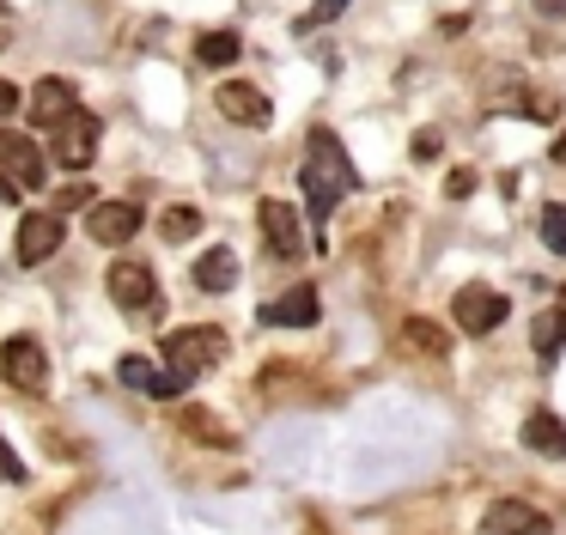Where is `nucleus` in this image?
<instances>
[{
    "label": "nucleus",
    "instance_id": "obj_25",
    "mask_svg": "<svg viewBox=\"0 0 566 535\" xmlns=\"http://www.w3.org/2000/svg\"><path fill=\"white\" fill-rule=\"evenodd\" d=\"M7 116H19V85L13 80H0V122Z\"/></svg>",
    "mask_w": 566,
    "mask_h": 535
},
{
    "label": "nucleus",
    "instance_id": "obj_19",
    "mask_svg": "<svg viewBox=\"0 0 566 535\" xmlns=\"http://www.w3.org/2000/svg\"><path fill=\"white\" fill-rule=\"evenodd\" d=\"M238 31H201V43H196V55H201V67H232L238 61Z\"/></svg>",
    "mask_w": 566,
    "mask_h": 535
},
{
    "label": "nucleus",
    "instance_id": "obj_5",
    "mask_svg": "<svg viewBox=\"0 0 566 535\" xmlns=\"http://www.w3.org/2000/svg\"><path fill=\"white\" fill-rule=\"evenodd\" d=\"M55 243H62V213H25V219H19L13 255H19L25 268L50 262V255H55Z\"/></svg>",
    "mask_w": 566,
    "mask_h": 535
},
{
    "label": "nucleus",
    "instance_id": "obj_4",
    "mask_svg": "<svg viewBox=\"0 0 566 535\" xmlns=\"http://www.w3.org/2000/svg\"><path fill=\"white\" fill-rule=\"evenodd\" d=\"M0 177L13 182V189H43V177H50V158L38 153V140H31V134L0 128Z\"/></svg>",
    "mask_w": 566,
    "mask_h": 535
},
{
    "label": "nucleus",
    "instance_id": "obj_9",
    "mask_svg": "<svg viewBox=\"0 0 566 535\" xmlns=\"http://www.w3.org/2000/svg\"><path fill=\"white\" fill-rule=\"evenodd\" d=\"M505 292H493V286H463L457 292V323L469 328V335H488V328H500L505 323Z\"/></svg>",
    "mask_w": 566,
    "mask_h": 535
},
{
    "label": "nucleus",
    "instance_id": "obj_8",
    "mask_svg": "<svg viewBox=\"0 0 566 535\" xmlns=\"http://www.w3.org/2000/svg\"><path fill=\"white\" fill-rule=\"evenodd\" d=\"M86 231H92V243H128L140 231V207L135 201H92Z\"/></svg>",
    "mask_w": 566,
    "mask_h": 535
},
{
    "label": "nucleus",
    "instance_id": "obj_30",
    "mask_svg": "<svg viewBox=\"0 0 566 535\" xmlns=\"http://www.w3.org/2000/svg\"><path fill=\"white\" fill-rule=\"evenodd\" d=\"M554 165H566V134H560V140H554Z\"/></svg>",
    "mask_w": 566,
    "mask_h": 535
},
{
    "label": "nucleus",
    "instance_id": "obj_21",
    "mask_svg": "<svg viewBox=\"0 0 566 535\" xmlns=\"http://www.w3.org/2000/svg\"><path fill=\"white\" fill-rule=\"evenodd\" d=\"M542 243L554 255H566V207H542Z\"/></svg>",
    "mask_w": 566,
    "mask_h": 535
},
{
    "label": "nucleus",
    "instance_id": "obj_7",
    "mask_svg": "<svg viewBox=\"0 0 566 535\" xmlns=\"http://www.w3.org/2000/svg\"><path fill=\"white\" fill-rule=\"evenodd\" d=\"M0 371L13 377L19 389H43V384H50V359H43V347L31 335H13L7 347H0Z\"/></svg>",
    "mask_w": 566,
    "mask_h": 535
},
{
    "label": "nucleus",
    "instance_id": "obj_22",
    "mask_svg": "<svg viewBox=\"0 0 566 535\" xmlns=\"http://www.w3.org/2000/svg\"><path fill=\"white\" fill-rule=\"evenodd\" d=\"M408 340H415L420 353H444V328L439 323H420V316L408 323Z\"/></svg>",
    "mask_w": 566,
    "mask_h": 535
},
{
    "label": "nucleus",
    "instance_id": "obj_11",
    "mask_svg": "<svg viewBox=\"0 0 566 535\" xmlns=\"http://www.w3.org/2000/svg\"><path fill=\"white\" fill-rule=\"evenodd\" d=\"M116 377H123L128 389H140V396H153V401H171V396H184V377L159 371V365H153V359H140V353H128V359L116 365Z\"/></svg>",
    "mask_w": 566,
    "mask_h": 535
},
{
    "label": "nucleus",
    "instance_id": "obj_26",
    "mask_svg": "<svg viewBox=\"0 0 566 535\" xmlns=\"http://www.w3.org/2000/svg\"><path fill=\"white\" fill-rule=\"evenodd\" d=\"M0 474H7V481H25V462H19L7 444H0Z\"/></svg>",
    "mask_w": 566,
    "mask_h": 535
},
{
    "label": "nucleus",
    "instance_id": "obj_23",
    "mask_svg": "<svg viewBox=\"0 0 566 535\" xmlns=\"http://www.w3.org/2000/svg\"><path fill=\"white\" fill-rule=\"evenodd\" d=\"M342 12H347V0H317V7L298 19V31H311V24H329V19H342Z\"/></svg>",
    "mask_w": 566,
    "mask_h": 535
},
{
    "label": "nucleus",
    "instance_id": "obj_15",
    "mask_svg": "<svg viewBox=\"0 0 566 535\" xmlns=\"http://www.w3.org/2000/svg\"><path fill=\"white\" fill-rule=\"evenodd\" d=\"M25 109H31V122H38V128H55V122L67 116V109H74V92H67V80H38L31 85V97H25Z\"/></svg>",
    "mask_w": 566,
    "mask_h": 535
},
{
    "label": "nucleus",
    "instance_id": "obj_17",
    "mask_svg": "<svg viewBox=\"0 0 566 535\" xmlns=\"http://www.w3.org/2000/svg\"><path fill=\"white\" fill-rule=\"evenodd\" d=\"M524 444L536 450V457H566V420H554V413H530Z\"/></svg>",
    "mask_w": 566,
    "mask_h": 535
},
{
    "label": "nucleus",
    "instance_id": "obj_10",
    "mask_svg": "<svg viewBox=\"0 0 566 535\" xmlns=\"http://www.w3.org/2000/svg\"><path fill=\"white\" fill-rule=\"evenodd\" d=\"M104 286H111V298L123 304V311H147L153 304V268L147 262H111V274H104Z\"/></svg>",
    "mask_w": 566,
    "mask_h": 535
},
{
    "label": "nucleus",
    "instance_id": "obj_6",
    "mask_svg": "<svg viewBox=\"0 0 566 535\" xmlns=\"http://www.w3.org/2000/svg\"><path fill=\"white\" fill-rule=\"evenodd\" d=\"M481 535H554V523L536 505H524V499H500L481 517Z\"/></svg>",
    "mask_w": 566,
    "mask_h": 535
},
{
    "label": "nucleus",
    "instance_id": "obj_24",
    "mask_svg": "<svg viewBox=\"0 0 566 535\" xmlns=\"http://www.w3.org/2000/svg\"><path fill=\"white\" fill-rule=\"evenodd\" d=\"M415 158H439V128H420L415 134Z\"/></svg>",
    "mask_w": 566,
    "mask_h": 535
},
{
    "label": "nucleus",
    "instance_id": "obj_16",
    "mask_svg": "<svg viewBox=\"0 0 566 535\" xmlns=\"http://www.w3.org/2000/svg\"><path fill=\"white\" fill-rule=\"evenodd\" d=\"M196 286L201 292H232L238 286V255L226 250V243H213V250L196 262Z\"/></svg>",
    "mask_w": 566,
    "mask_h": 535
},
{
    "label": "nucleus",
    "instance_id": "obj_2",
    "mask_svg": "<svg viewBox=\"0 0 566 535\" xmlns=\"http://www.w3.org/2000/svg\"><path fill=\"white\" fill-rule=\"evenodd\" d=\"M220 353H226V335H220V328H177V335H165V371L189 384V377L208 371Z\"/></svg>",
    "mask_w": 566,
    "mask_h": 535
},
{
    "label": "nucleus",
    "instance_id": "obj_18",
    "mask_svg": "<svg viewBox=\"0 0 566 535\" xmlns=\"http://www.w3.org/2000/svg\"><path fill=\"white\" fill-rule=\"evenodd\" d=\"M530 347H536L542 359H554V353L566 347V311H542L536 323H530Z\"/></svg>",
    "mask_w": 566,
    "mask_h": 535
},
{
    "label": "nucleus",
    "instance_id": "obj_20",
    "mask_svg": "<svg viewBox=\"0 0 566 535\" xmlns=\"http://www.w3.org/2000/svg\"><path fill=\"white\" fill-rule=\"evenodd\" d=\"M159 231H165V238H196V231H201V213H196V207H171V213L159 219Z\"/></svg>",
    "mask_w": 566,
    "mask_h": 535
},
{
    "label": "nucleus",
    "instance_id": "obj_29",
    "mask_svg": "<svg viewBox=\"0 0 566 535\" xmlns=\"http://www.w3.org/2000/svg\"><path fill=\"white\" fill-rule=\"evenodd\" d=\"M0 201H19V189H13V182H7V177H0Z\"/></svg>",
    "mask_w": 566,
    "mask_h": 535
},
{
    "label": "nucleus",
    "instance_id": "obj_27",
    "mask_svg": "<svg viewBox=\"0 0 566 535\" xmlns=\"http://www.w3.org/2000/svg\"><path fill=\"white\" fill-rule=\"evenodd\" d=\"M62 201H67V207H92V189H86V182H74V189H67Z\"/></svg>",
    "mask_w": 566,
    "mask_h": 535
},
{
    "label": "nucleus",
    "instance_id": "obj_13",
    "mask_svg": "<svg viewBox=\"0 0 566 535\" xmlns=\"http://www.w3.org/2000/svg\"><path fill=\"white\" fill-rule=\"evenodd\" d=\"M262 231H269V250L286 255L293 262L298 250H305V231H298V213L286 201H262Z\"/></svg>",
    "mask_w": 566,
    "mask_h": 535
},
{
    "label": "nucleus",
    "instance_id": "obj_3",
    "mask_svg": "<svg viewBox=\"0 0 566 535\" xmlns=\"http://www.w3.org/2000/svg\"><path fill=\"white\" fill-rule=\"evenodd\" d=\"M50 153H55V165H62V170H86L92 158H98V116L74 104L62 122H55V146H50Z\"/></svg>",
    "mask_w": 566,
    "mask_h": 535
},
{
    "label": "nucleus",
    "instance_id": "obj_28",
    "mask_svg": "<svg viewBox=\"0 0 566 535\" xmlns=\"http://www.w3.org/2000/svg\"><path fill=\"white\" fill-rule=\"evenodd\" d=\"M536 12H548V19H566V0H536Z\"/></svg>",
    "mask_w": 566,
    "mask_h": 535
},
{
    "label": "nucleus",
    "instance_id": "obj_1",
    "mask_svg": "<svg viewBox=\"0 0 566 535\" xmlns=\"http://www.w3.org/2000/svg\"><path fill=\"white\" fill-rule=\"evenodd\" d=\"M298 189H305V201H311V225H323V219H329L335 207H342L347 195L359 189L354 158H347V146L335 140L329 128H311V140H305V170H298Z\"/></svg>",
    "mask_w": 566,
    "mask_h": 535
},
{
    "label": "nucleus",
    "instance_id": "obj_31",
    "mask_svg": "<svg viewBox=\"0 0 566 535\" xmlns=\"http://www.w3.org/2000/svg\"><path fill=\"white\" fill-rule=\"evenodd\" d=\"M560 292H566V286H560ZM560 311H566V304H560Z\"/></svg>",
    "mask_w": 566,
    "mask_h": 535
},
{
    "label": "nucleus",
    "instance_id": "obj_14",
    "mask_svg": "<svg viewBox=\"0 0 566 535\" xmlns=\"http://www.w3.org/2000/svg\"><path fill=\"white\" fill-rule=\"evenodd\" d=\"M317 316H323V304H317V292H311V286H293L286 298L262 304V323H274V328H311Z\"/></svg>",
    "mask_w": 566,
    "mask_h": 535
},
{
    "label": "nucleus",
    "instance_id": "obj_12",
    "mask_svg": "<svg viewBox=\"0 0 566 535\" xmlns=\"http://www.w3.org/2000/svg\"><path fill=\"white\" fill-rule=\"evenodd\" d=\"M213 104H220L226 122H244V128H262V122H269V97H262L256 85H244V80L220 85V92H213Z\"/></svg>",
    "mask_w": 566,
    "mask_h": 535
}]
</instances>
